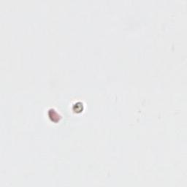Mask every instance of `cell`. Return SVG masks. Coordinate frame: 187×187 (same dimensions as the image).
I'll list each match as a JSON object with an SVG mask.
<instances>
[{
  "mask_svg": "<svg viewBox=\"0 0 187 187\" xmlns=\"http://www.w3.org/2000/svg\"><path fill=\"white\" fill-rule=\"evenodd\" d=\"M48 114H49V118H50V119L52 120V121L53 122L57 123V122L59 121L60 119H61V116L57 113V111L54 110H49Z\"/></svg>",
  "mask_w": 187,
  "mask_h": 187,
  "instance_id": "cell-1",
  "label": "cell"
},
{
  "mask_svg": "<svg viewBox=\"0 0 187 187\" xmlns=\"http://www.w3.org/2000/svg\"><path fill=\"white\" fill-rule=\"evenodd\" d=\"M73 110L76 113H79L83 110V105L81 102H76L72 105Z\"/></svg>",
  "mask_w": 187,
  "mask_h": 187,
  "instance_id": "cell-2",
  "label": "cell"
}]
</instances>
